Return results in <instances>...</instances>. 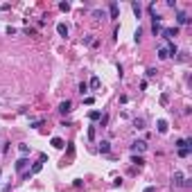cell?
Returning a JSON list of instances; mask_svg holds the SVG:
<instances>
[{"label": "cell", "mask_w": 192, "mask_h": 192, "mask_svg": "<svg viewBox=\"0 0 192 192\" xmlns=\"http://www.w3.org/2000/svg\"><path fill=\"white\" fill-rule=\"evenodd\" d=\"M147 149V142L145 140H133L131 142V151H133V156H136V154H142Z\"/></svg>", "instance_id": "obj_1"}, {"label": "cell", "mask_w": 192, "mask_h": 192, "mask_svg": "<svg viewBox=\"0 0 192 192\" xmlns=\"http://www.w3.org/2000/svg\"><path fill=\"white\" fill-rule=\"evenodd\" d=\"M160 36L165 41H172V36H179V27H165V30H160Z\"/></svg>", "instance_id": "obj_2"}, {"label": "cell", "mask_w": 192, "mask_h": 192, "mask_svg": "<svg viewBox=\"0 0 192 192\" xmlns=\"http://www.w3.org/2000/svg\"><path fill=\"white\" fill-rule=\"evenodd\" d=\"M172 185H176V188L185 185V179H183V174H181V172H174V176H172Z\"/></svg>", "instance_id": "obj_3"}, {"label": "cell", "mask_w": 192, "mask_h": 192, "mask_svg": "<svg viewBox=\"0 0 192 192\" xmlns=\"http://www.w3.org/2000/svg\"><path fill=\"white\" fill-rule=\"evenodd\" d=\"M70 109H72V102H70V100H63V102L59 104V113H63V115L70 113Z\"/></svg>", "instance_id": "obj_4"}, {"label": "cell", "mask_w": 192, "mask_h": 192, "mask_svg": "<svg viewBox=\"0 0 192 192\" xmlns=\"http://www.w3.org/2000/svg\"><path fill=\"white\" fill-rule=\"evenodd\" d=\"M109 14H111V18H118V14H120L118 2H111V5H109Z\"/></svg>", "instance_id": "obj_5"}, {"label": "cell", "mask_w": 192, "mask_h": 192, "mask_svg": "<svg viewBox=\"0 0 192 192\" xmlns=\"http://www.w3.org/2000/svg\"><path fill=\"white\" fill-rule=\"evenodd\" d=\"M27 163H30V160H27L25 156H23V158H18V160H16V170H18V172H23V170L27 167Z\"/></svg>", "instance_id": "obj_6"}, {"label": "cell", "mask_w": 192, "mask_h": 192, "mask_svg": "<svg viewBox=\"0 0 192 192\" xmlns=\"http://www.w3.org/2000/svg\"><path fill=\"white\" fill-rule=\"evenodd\" d=\"M165 47H167V54H170V57H176V54H179V47H176L174 43H172V41H170Z\"/></svg>", "instance_id": "obj_7"}, {"label": "cell", "mask_w": 192, "mask_h": 192, "mask_svg": "<svg viewBox=\"0 0 192 192\" xmlns=\"http://www.w3.org/2000/svg\"><path fill=\"white\" fill-rule=\"evenodd\" d=\"M100 151H102V154H109V151H111V142H109V140H102V142H100Z\"/></svg>", "instance_id": "obj_8"}, {"label": "cell", "mask_w": 192, "mask_h": 192, "mask_svg": "<svg viewBox=\"0 0 192 192\" xmlns=\"http://www.w3.org/2000/svg\"><path fill=\"white\" fill-rule=\"evenodd\" d=\"M176 21H179V25H185V23H190V18H188L183 12H179V14H176Z\"/></svg>", "instance_id": "obj_9"}, {"label": "cell", "mask_w": 192, "mask_h": 192, "mask_svg": "<svg viewBox=\"0 0 192 192\" xmlns=\"http://www.w3.org/2000/svg\"><path fill=\"white\" fill-rule=\"evenodd\" d=\"M57 32H59L61 36H68V25H63V23H59V25H57Z\"/></svg>", "instance_id": "obj_10"}, {"label": "cell", "mask_w": 192, "mask_h": 192, "mask_svg": "<svg viewBox=\"0 0 192 192\" xmlns=\"http://www.w3.org/2000/svg\"><path fill=\"white\" fill-rule=\"evenodd\" d=\"M41 170H43V163L38 160V163H34V165H32V170H30V174H38V172H41Z\"/></svg>", "instance_id": "obj_11"}, {"label": "cell", "mask_w": 192, "mask_h": 192, "mask_svg": "<svg viewBox=\"0 0 192 192\" xmlns=\"http://www.w3.org/2000/svg\"><path fill=\"white\" fill-rule=\"evenodd\" d=\"M156 124H158V133H167V122L165 120H158Z\"/></svg>", "instance_id": "obj_12"}, {"label": "cell", "mask_w": 192, "mask_h": 192, "mask_svg": "<svg viewBox=\"0 0 192 192\" xmlns=\"http://www.w3.org/2000/svg\"><path fill=\"white\" fill-rule=\"evenodd\" d=\"M167 57H170V54H167V47H165V45H163V47H158V59H163V61H165Z\"/></svg>", "instance_id": "obj_13"}, {"label": "cell", "mask_w": 192, "mask_h": 192, "mask_svg": "<svg viewBox=\"0 0 192 192\" xmlns=\"http://www.w3.org/2000/svg\"><path fill=\"white\" fill-rule=\"evenodd\" d=\"M133 127H136V129H145V118H136V120H133Z\"/></svg>", "instance_id": "obj_14"}, {"label": "cell", "mask_w": 192, "mask_h": 192, "mask_svg": "<svg viewBox=\"0 0 192 192\" xmlns=\"http://www.w3.org/2000/svg\"><path fill=\"white\" fill-rule=\"evenodd\" d=\"M63 145H66V142H63L61 138H52V147H54V149H61Z\"/></svg>", "instance_id": "obj_15"}, {"label": "cell", "mask_w": 192, "mask_h": 192, "mask_svg": "<svg viewBox=\"0 0 192 192\" xmlns=\"http://www.w3.org/2000/svg\"><path fill=\"white\" fill-rule=\"evenodd\" d=\"M88 86H91L93 91H97V88H100V79H97V77H93V79H91V84H88Z\"/></svg>", "instance_id": "obj_16"}, {"label": "cell", "mask_w": 192, "mask_h": 192, "mask_svg": "<svg viewBox=\"0 0 192 192\" xmlns=\"http://www.w3.org/2000/svg\"><path fill=\"white\" fill-rule=\"evenodd\" d=\"M18 149H21L23 156H27V154H30V145H25V142H23V145H18Z\"/></svg>", "instance_id": "obj_17"}, {"label": "cell", "mask_w": 192, "mask_h": 192, "mask_svg": "<svg viewBox=\"0 0 192 192\" xmlns=\"http://www.w3.org/2000/svg\"><path fill=\"white\" fill-rule=\"evenodd\" d=\"M79 93H81V95L88 93V84H86V81H81V84H79Z\"/></svg>", "instance_id": "obj_18"}, {"label": "cell", "mask_w": 192, "mask_h": 192, "mask_svg": "<svg viewBox=\"0 0 192 192\" xmlns=\"http://www.w3.org/2000/svg\"><path fill=\"white\" fill-rule=\"evenodd\" d=\"M88 118H91V120H100V118H102V113H100V111H91Z\"/></svg>", "instance_id": "obj_19"}, {"label": "cell", "mask_w": 192, "mask_h": 192, "mask_svg": "<svg viewBox=\"0 0 192 192\" xmlns=\"http://www.w3.org/2000/svg\"><path fill=\"white\" fill-rule=\"evenodd\" d=\"M131 7H133V14H136V16L140 18V12H142V9H140V5H138V2H133Z\"/></svg>", "instance_id": "obj_20"}, {"label": "cell", "mask_w": 192, "mask_h": 192, "mask_svg": "<svg viewBox=\"0 0 192 192\" xmlns=\"http://www.w3.org/2000/svg\"><path fill=\"white\" fill-rule=\"evenodd\" d=\"M93 16H95V18H106V14H104L102 9H95V12H93Z\"/></svg>", "instance_id": "obj_21"}, {"label": "cell", "mask_w": 192, "mask_h": 192, "mask_svg": "<svg viewBox=\"0 0 192 192\" xmlns=\"http://www.w3.org/2000/svg\"><path fill=\"white\" fill-rule=\"evenodd\" d=\"M151 32H154V36H156V34H160V23H154V27H151Z\"/></svg>", "instance_id": "obj_22"}, {"label": "cell", "mask_w": 192, "mask_h": 192, "mask_svg": "<svg viewBox=\"0 0 192 192\" xmlns=\"http://www.w3.org/2000/svg\"><path fill=\"white\" fill-rule=\"evenodd\" d=\"M179 156L181 158H188L190 156V149H179Z\"/></svg>", "instance_id": "obj_23"}, {"label": "cell", "mask_w": 192, "mask_h": 192, "mask_svg": "<svg viewBox=\"0 0 192 192\" xmlns=\"http://www.w3.org/2000/svg\"><path fill=\"white\" fill-rule=\"evenodd\" d=\"M133 163L140 167V165H145V160H142V156H133Z\"/></svg>", "instance_id": "obj_24"}, {"label": "cell", "mask_w": 192, "mask_h": 192, "mask_svg": "<svg viewBox=\"0 0 192 192\" xmlns=\"http://www.w3.org/2000/svg\"><path fill=\"white\" fill-rule=\"evenodd\" d=\"M84 43H86V45H93V43H95V41H93V36H91V34H88V36H84Z\"/></svg>", "instance_id": "obj_25"}, {"label": "cell", "mask_w": 192, "mask_h": 192, "mask_svg": "<svg viewBox=\"0 0 192 192\" xmlns=\"http://www.w3.org/2000/svg\"><path fill=\"white\" fill-rule=\"evenodd\" d=\"M106 122H109V115H106V113H104V115H102V118H100V124H102V127H104V124H106Z\"/></svg>", "instance_id": "obj_26"}, {"label": "cell", "mask_w": 192, "mask_h": 192, "mask_svg": "<svg viewBox=\"0 0 192 192\" xmlns=\"http://www.w3.org/2000/svg\"><path fill=\"white\" fill-rule=\"evenodd\" d=\"M59 9H61V12H68L70 5H68V2H61V5H59Z\"/></svg>", "instance_id": "obj_27"}, {"label": "cell", "mask_w": 192, "mask_h": 192, "mask_svg": "<svg viewBox=\"0 0 192 192\" xmlns=\"http://www.w3.org/2000/svg\"><path fill=\"white\" fill-rule=\"evenodd\" d=\"M142 192H156V185H149V188H145Z\"/></svg>", "instance_id": "obj_28"}]
</instances>
